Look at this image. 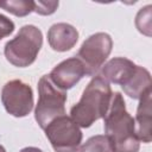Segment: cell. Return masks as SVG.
<instances>
[{
  "label": "cell",
  "mask_w": 152,
  "mask_h": 152,
  "mask_svg": "<svg viewBox=\"0 0 152 152\" xmlns=\"http://www.w3.org/2000/svg\"><path fill=\"white\" fill-rule=\"evenodd\" d=\"M58 7V1H34V12L42 15L52 14Z\"/></svg>",
  "instance_id": "9a60e30c"
},
{
  "label": "cell",
  "mask_w": 152,
  "mask_h": 152,
  "mask_svg": "<svg viewBox=\"0 0 152 152\" xmlns=\"http://www.w3.org/2000/svg\"><path fill=\"white\" fill-rule=\"evenodd\" d=\"M104 120V132L114 152H138L140 144L135 133V121L127 112L124 97L114 93Z\"/></svg>",
  "instance_id": "6da1fadb"
},
{
  "label": "cell",
  "mask_w": 152,
  "mask_h": 152,
  "mask_svg": "<svg viewBox=\"0 0 152 152\" xmlns=\"http://www.w3.org/2000/svg\"><path fill=\"white\" fill-rule=\"evenodd\" d=\"M152 89H148L140 97V102L135 116V133L139 141L145 144L152 140V108H151Z\"/></svg>",
  "instance_id": "8fae6325"
},
{
  "label": "cell",
  "mask_w": 152,
  "mask_h": 152,
  "mask_svg": "<svg viewBox=\"0 0 152 152\" xmlns=\"http://www.w3.org/2000/svg\"><path fill=\"white\" fill-rule=\"evenodd\" d=\"M100 76L108 83L121 86L126 95L132 99H140L152 86L148 70L125 57H115L103 64Z\"/></svg>",
  "instance_id": "3957f363"
},
{
  "label": "cell",
  "mask_w": 152,
  "mask_h": 152,
  "mask_svg": "<svg viewBox=\"0 0 152 152\" xmlns=\"http://www.w3.org/2000/svg\"><path fill=\"white\" fill-rule=\"evenodd\" d=\"M5 11L17 15V17H25L32 11H34V1L28 0H8L1 1V6Z\"/></svg>",
  "instance_id": "4fadbf2b"
},
{
  "label": "cell",
  "mask_w": 152,
  "mask_h": 152,
  "mask_svg": "<svg viewBox=\"0 0 152 152\" xmlns=\"http://www.w3.org/2000/svg\"><path fill=\"white\" fill-rule=\"evenodd\" d=\"M151 5L140 8L135 18L137 28L146 36H151Z\"/></svg>",
  "instance_id": "5bb4252c"
},
{
  "label": "cell",
  "mask_w": 152,
  "mask_h": 152,
  "mask_svg": "<svg viewBox=\"0 0 152 152\" xmlns=\"http://www.w3.org/2000/svg\"><path fill=\"white\" fill-rule=\"evenodd\" d=\"M78 152H114V151L107 135L99 134L89 138L80 147Z\"/></svg>",
  "instance_id": "7c38bea8"
},
{
  "label": "cell",
  "mask_w": 152,
  "mask_h": 152,
  "mask_svg": "<svg viewBox=\"0 0 152 152\" xmlns=\"http://www.w3.org/2000/svg\"><path fill=\"white\" fill-rule=\"evenodd\" d=\"M113 48V40L108 33L97 32L88 37L81 45L77 58L82 62L86 75L94 76L102 68Z\"/></svg>",
  "instance_id": "52a82bcc"
},
{
  "label": "cell",
  "mask_w": 152,
  "mask_h": 152,
  "mask_svg": "<svg viewBox=\"0 0 152 152\" xmlns=\"http://www.w3.org/2000/svg\"><path fill=\"white\" fill-rule=\"evenodd\" d=\"M0 152H6V150H5V147L2 145H0Z\"/></svg>",
  "instance_id": "ac0fdd59"
},
{
  "label": "cell",
  "mask_w": 152,
  "mask_h": 152,
  "mask_svg": "<svg viewBox=\"0 0 152 152\" xmlns=\"http://www.w3.org/2000/svg\"><path fill=\"white\" fill-rule=\"evenodd\" d=\"M44 131L55 152H76L81 145L82 132L75 121L66 115L52 120Z\"/></svg>",
  "instance_id": "8992f818"
},
{
  "label": "cell",
  "mask_w": 152,
  "mask_h": 152,
  "mask_svg": "<svg viewBox=\"0 0 152 152\" xmlns=\"http://www.w3.org/2000/svg\"><path fill=\"white\" fill-rule=\"evenodd\" d=\"M42 44V31L34 25H25L13 39L6 43L4 50L5 57L14 66H28L36 61Z\"/></svg>",
  "instance_id": "277c9868"
},
{
  "label": "cell",
  "mask_w": 152,
  "mask_h": 152,
  "mask_svg": "<svg viewBox=\"0 0 152 152\" xmlns=\"http://www.w3.org/2000/svg\"><path fill=\"white\" fill-rule=\"evenodd\" d=\"M14 31V23L6 15L0 14V40Z\"/></svg>",
  "instance_id": "2e32d148"
},
{
  "label": "cell",
  "mask_w": 152,
  "mask_h": 152,
  "mask_svg": "<svg viewBox=\"0 0 152 152\" xmlns=\"http://www.w3.org/2000/svg\"><path fill=\"white\" fill-rule=\"evenodd\" d=\"M38 103L34 110V118L38 125L44 129L52 120L65 113V90L53 84L49 75L40 77L38 82Z\"/></svg>",
  "instance_id": "5b68a950"
},
{
  "label": "cell",
  "mask_w": 152,
  "mask_h": 152,
  "mask_svg": "<svg viewBox=\"0 0 152 152\" xmlns=\"http://www.w3.org/2000/svg\"><path fill=\"white\" fill-rule=\"evenodd\" d=\"M19 152H43L40 148H38V147H32V146H30V147H25V148H23V150H20Z\"/></svg>",
  "instance_id": "e0dca14e"
},
{
  "label": "cell",
  "mask_w": 152,
  "mask_h": 152,
  "mask_svg": "<svg viewBox=\"0 0 152 152\" xmlns=\"http://www.w3.org/2000/svg\"><path fill=\"white\" fill-rule=\"evenodd\" d=\"M109 83L100 75L94 76L86 87L81 100L72 106L70 118L78 127H90L96 120L104 118L112 101Z\"/></svg>",
  "instance_id": "7a4b0ae2"
},
{
  "label": "cell",
  "mask_w": 152,
  "mask_h": 152,
  "mask_svg": "<svg viewBox=\"0 0 152 152\" xmlns=\"http://www.w3.org/2000/svg\"><path fill=\"white\" fill-rule=\"evenodd\" d=\"M1 101L11 115L15 118L26 116L33 109L32 88L20 80H12L2 87Z\"/></svg>",
  "instance_id": "ba28073f"
},
{
  "label": "cell",
  "mask_w": 152,
  "mask_h": 152,
  "mask_svg": "<svg viewBox=\"0 0 152 152\" xmlns=\"http://www.w3.org/2000/svg\"><path fill=\"white\" fill-rule=\"evenodd\" d=\"M78 40V31L70 24L57 23L48 31V42L52 50L64 52L75 46Z\"/></svg>",
  "instance_id": "30bf717a"
},
{
  "label": "cell",
  "mask_w": 152,
  "mask_h": 152,
  "mask_svg": "<svg viewBox=\"0 0 152 152\" xmlns=\"http://www.w3.org/2000/svg\"><path fill=\"white\" fill-rule=\"evenodd\" d=\"M84 75L86 69L82 62L77 57H71L57 64L49 76L55 86L62 90H66L72 88Z\"/></svg>",
  "instance_id": "9c48e42d"
},
{
  "label": "cell",
  "mask_w": 152,
  "mask_h": 152,
  "mask_svg": "<svg viewBox=\"0 0 152 152\" xmlns=\"http://www.w3.org/2000/svg\"><path fill=\"white\" fill-rule=\"evenodd\" d=\"M0 6H1V1H0Z\"/></svg>",
  "instance_id": "d6986e66"
}]
</instances>
